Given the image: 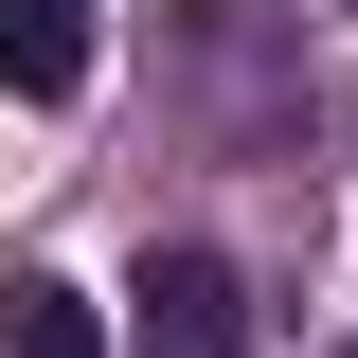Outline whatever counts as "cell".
Listing matches in <instances>:
<instances>
[{
    "instance_id": "obj_2",
    "label": "cell",
    "mask_w": 358,
    "mask_h": 358,
    "mask_svg": "<svg viewBox=\"0 0 358 358\" xmlns=\"http://www.w3.org/2000/svg\"><path fill=\"white\" fill-rule=\"evenodd\" d=\"M0 90L18 108H72L90 90V0H0Z\"/></svg>"
},
{
    "instance_id": "obj_3",
    "label": "cell",
    "mask_w": 358,
    "mask_h": 358,
    "mask_svg": "<svg viewBox=\"0 0 358 358\" xmlns=\"http://www.w3.org/2000/svg\"><path fill=\"white\" fill-rule=\"evenodd\" d=\"M0 358H108V341H90V305L54 268H18V287H0Z\"/></svg>"
},
{
    "instance_id": "obj_1",
    "label": "cell",
    "mask_w": 358,
    "mask_h": 358,
    "mask_svg": "<svg viewBox=\"0 0 358 358\" xmlns=\"http://www.w3.org/2000/svg\"><path fill=\"white\" fill-rule=\"evenodd\" d=\"M143 358H251V305H233V268L215 251H143Z\"/></svg>"
}]
</instances>
